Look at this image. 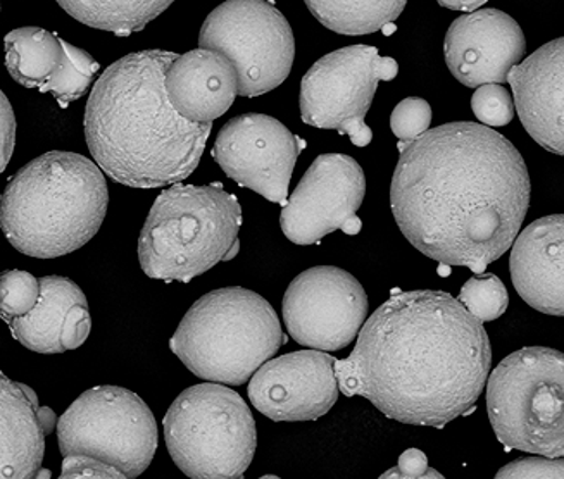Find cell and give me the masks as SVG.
I'll list each match as a JSON object with an SVG mask.
<instances>
[{"label": "cell", "instance_id": "obj_3", "mask_svg": "<svg viewBox=\"0 0 564 479\" xmlns=\"http://www.w3.org/2000/svg\"><path fill=\"white\" fill-rule=\"evenodd\" d=\"M175 57L167 51L128 54L100 75L88 97V149L121 185H175L199 166L213 124L183 119L167 100L164 75Z\"/></svg>", "mask_w": 564, "mask_h": 479}, {"label": "cell", "instance_id": "obj_11", "mask_svg": "<svg viewBox=\"0 0 564 479\" xmlns=\"http://www.w3.org/2000/svg\"><path fill=\"white\" fill-rule=\"evenodd\" d=\"M399 73L392 57L377 47L350 45L326 54L311 66L301 84V118L319 130L349 135L358 148L370 145L373 131L366 124L380 81Z\"/></svg>", "mask_w": 564, "mask_h": 479}, {"label": "cell", "instance_id": "obj_23", "mask_svg": "<svg viewBox=\"0 0 564 479\" xmlns=\"http://www.w3.org/2000/svg\"><path fill=\"white\" fill-rule=\"evenodd\" d=\"M173 2L175 0H57L75 20L118 36L145 29Z\"/></svg>", "mask_w": 564, "mask_h": 479}, {"label": "cell", "instance_id": "obj_16", "mask_svg": "<svg viewBox=\"0 0 564 479\" xmlns=\"http://www.w3.org/2000/svg\"><path fill=\"white\" fill-rule=\"evenodd\" d=\"M445 63L465 87L505 84L523 61L527 40L513 18L499 9H477L457 18L445 35Z\"/></svg>", "mask_w": 564, "mask_h": 479}, {"label": "cell", "instance_id": "obj_14", "mask_svg": "<svg viewBox=\"0 0 564 479\" xmlns=\"http://www.w3.org/2000/svg\"><path fill=\"white\" fill-rule=\"evenodd\" d=\"M304 149L306 142L279 119L249 112L221 128L213 157L240 186L285 206L292 173Z\"/></svg>", "mask_w": 564, "mask_h": 479}, {"label": "cell", "instance_id": "obj_4", "mask_svg": "<svg viewBox=\"0 0 564 479\" xmlns=\"http://www.w3.org/2000/svg\"><path fill=\"white\" fill-rule=\"evenodd\" d=\"M108 204V183L97 164L73 152H47L9 179L0 197V228L21 254L61 258L96 237Z\"/></svg>", "mask_w": 564, "mask_h": 479}, {"label": "cell", "instance_id": "obj_35", "mask_svg": "<svg viewBox=\"0 0 564 479\" xmlns=\"http://www.w3.org/2000/svg\"><path fill=\"white\" fill-rule=\"evenodd\" d=\"M442 8L451 11L474 12L480 9L487 0H437Z\"/></svg>", "mask_w": 564, "mask_h": 479}, {"label": "cell", "instance_id": "obj_22", "mask_svg": "<svg viewBox=\"0 0 564 479\" xmlns=\"http://www.w3.org/2000/svg\"><path fill=\"white\" fill-rule=\"evenodd\" d=\"M4 42L6 68L26 88H41L64 57L63 39L39 26L12 30Z\"/></svg>", "mask_w": 564, "mask_h": 479}, {"label": "cell", "instance_id": "obj_33", "mask_svg": "<svg viewBox=\"0 0 564 479\" xmlns=\"http://www.w3.org/2000/svg\"><path fill=\"white\" fill-rule=\"evenodd\" d=\"M383 479H426V478H444L441 472L430 468L429 459L425 454L417 448H410L402 454L395 468L382 475Z\"/></svg>", "mask_w": 564, "mask_h": 479}, {"label": "cell", "instance_id": "obj_19", "mask_svg": "<svg viewBox=\"0 0 564 479\" xmlns=\"http://www.w3.org/2000/svg\"><path fill=\"white\" fill-rule=\"evenodd\" d=\"M56 424L54 411L41 407L30 387L0 371V479L36 478Z\"/></svg>", "mask_w": 564, "mask_h": 479}, {"label": "cell", "instance_id": "obj_10", "mask_svg": "<svg viewBox=\"0 0 564 479\" xmlns=\"http://www.w3.org/2000/svg\"><path fill=\"white\" fill-rule=\"evenodd\" d=\"M199 45L230 61L239 96L251 99L280 87L295 57L291 24L267 0L223 2L204 21Z\"/></svg>", "mask_w": 564, "mask_h": 479}, {"label": "cell", "instance_id": "obj_26", "mask_svg": "<svg viewBox=\"0 0 564 479\" xmlns=\"http://www.w3.org/2000/svg\"><path fill=\"white\" fill-rule=\"evenodd\" d=\"M459 302L478 322H496L508 309L509 295L505 283L496 274L480 273L465 283Z\"/></svg>", "mask_w": 564, "mask_h": 479}, {"label": "cell", "instance_id": "obj_2", "mask_svg": "<svg viewBox=\"0 0 564 479\" xmlns=\"http://www.w3.org/2000/svg\"><path fill=\"white\" fill-rule=\"evenodd\" d=\"M490 362L489 335L462 302L416 290L368 317L335 374L344 395L365 396L390 420L444 428L475 407Z\"/></svg>", "mask_w": 564, "mask_h": 479}, {"label": "cell", "instance_id": "obj_32", "mask_svg": "<svg viewBox=\"0 0 564 479\" xmlns=\"http://www.w3.org/2000/svg\"><path fill=\"white\" fill-rule=\"evenodd\" d=\"M91 319L88 313L87 301L73 305L64 317L63 331H61V347L63 352L78 349L90 335Z\"/></svg>", "mask_w": 564, "mask_h": 479}, {"label": "cell", "instance_id": "obj_34", "mask_svg": "<svg viewBox=\"0 0 564 479\" xmlns=\"http://www.w3.org/2000/svg\"><path fill=\"white\" fill-rule=\"evenodd\" d=\"M17 142V118L4 91L0 90V173L8 167Z\"/></svg>", "mask_w": 564, "mask_h": 479}, {"label": "cell", "instance_id": "obj_30", "mask_svg": "<svg viewBox=\"0 0 564 479\" xmlns=\"http://www.w3.org/2000/svg\"><path fill=\"white\" fill-rule=\"evenodd\" d=\"M563 457H529V459L514 460L497 472V478L509 479H563Z\"/></svg>", "mask_w": 564, "mask_h": 479}, {"label": "cell", "instance_id": "obj_8", "mask_svg": "<svg viewBox=\"0 0 564 479\" xmlns=\"http://www.w3.org/2000/svg\"><path fill=\"white\" fill-rule=\"evenodd\" d=\"M564 356L527 347L506 357L487 384L497 440L536 456H564Z\"/></svg>", "mask_w": 564, "mask_h": 479}, {"label": "cell", "instance_id": "obj_21", "mask_svg": "<svg viewBox=\"0 0 564 479\" xmlns=\"http://www.w3.org/2000/svg\"><path fill=\"white\" fill-rule=\"evenodd\" d=\"M41 283V297L29 314L8 323L12 337L23 347L39 353H63L61 331L64 317L73 305L87 301L80 286L68 277L45 276Z\"/></svg>", "mask_w": 564, "mask_h": 479}, {"label": "cell", "instance_id": "obj_6", "mask_svg": "<svg viewBox=\"0 0 564 479\" xmlns=\"http://www.w3.org/2000/svg\"><path fill=\"white\" fill-rule=\"evenodd\" d=\"M285 341L270 302L251 290L230 286L192 305L170 340V349L195 377L239 387Z\"/></svg>", "mask_w": 564, "mask_h": 479}, {"label": "cell", "instance_id": "obj_5", "mask_svg": "<svg viewBox=\"0 0 564 479\" xmlns=\"http://www.w3.org/2000/svg\"><path fill=\"white\" fill-rule=\"evenodd\" d=\"M242 207L221 185L175 183L155 198L139 240L152 280L188 283L239 254Z\"/></svg>", "mask_w": 564, "mask_h": 479}, {"label": "cell", "instance_id": "obj_12", "mask_svg": "<svg viewBox=\"0 0 564 479\" xmlns=\"http://www.w3.org/2000/svg\"><path fill=\"white\" fill-rule=\"evenodd\" d=\"M368 307V295L352 274L334 265H318L295 276L286 289L283 319L299 345L335 352L358 337Z\"/></svg>", "mask_w": 564, "mask_h": 479}, {"label": "cell", "instance_id": "obj_17", "mask_svg": "<svg viewBox=\"0 0 564 479\" xmlns=\"http://www.w3.org/2000/svg\"><path fill=\"white\" fill-rule=\"evenodd\" d=\"M564 40L556 39L509 69L506 81L529 135L545 151L564 154Z\"/></svg>", "mask_w": 564, "mask_h": 479}, {"label": "cell", "instance_id": "obj_15", "mask_svg": "<svg viewBox=\"0 0 564 479\" xmlns=\"http://www.w3.org/2000/svg\"><path fill=\"white\" fill-rule=\"evenodd\" d=\"M335 357L323 350H299L259 366L249 399L271 421H314L338 401Z\"/></svg>", "mask_w": 564, "mask_h": 479}, {"label": "cell", "instance_id": "obj_25", "mask_svg": "<svg viewBox=\"0 0 564 479\" xmlns=\"http://www.w3.org/2000/svg\"><path fill=\"white\" fill-rule=\"evenodd\" d=\"M64 57L59 68L52 73L51 78L39 90L51 91L61 108H68L69 104L82 99L91 81L99 73L100 66L84 48L64 42Z\"/></svg>", "mask_w": 564, "mask_h": 479}, {"label": "cell", "instance_id": "obj_31", "mask_svg": "<svg viewBox=\"0 0 564 479\" xmlns=\"http://www.w3.org/2000/svg\"><path fill=\"white\" fill-rule=\"evenodd\" d=\"M61 478L124 479V476L115 466L104 462L97 457L73 454V456L64 457Z\"/></svg>", "mask_w": 564, "mask_h": 479}, {"label": "cell", "instance_id": "obj_1", "mask_svg": "<svg viewBox=\"0 0 564 479\" xmlns=\"http://www.w3.org/2000/svg\"><path fill=\"white\" fill-rule=\"evenodd\" d=\"M398 148L390 204L402 235L441 265L484 273L511 249L529 213L532 186L518 149L471 121Z\"/></svg>", "mask_w": 564, "mask_h": 479}, {"label": "cell", "instance_id": "obj_27", "mask_svg": "<svg viewBox=\"0 0 564 479\" xmlns=\"http://www.w3.org/2000/svg\"><path fill=\"white\" fill-rule=\"evenodd\" d=\"M41 297V283L26 271L9 270L0 274V317L6 323L24 316Z\"/></svg>", "mask_w": 564, "mask_h": 479}, {"label": "cell", "instance_id": "obj_13", "mask_svg": "<svg viewBox=\"0 0 564 479\" xmlns=\"http://www.w3.org/2000/svg\"><path fill=\"white\" fill-rule=\"evenodd\" d=\"M365 194V171L358 161L344 154L319 155L283 206V233L297 246H313L337 230L354 237L361 231L356 213Z\"/></svg>", "mask_w": 564, "mask_h": 479}, {"label": "cell", "instance_id": "obj_29", "mask_svg": "<svg viewBox=\"0 0 564 479\" xmlns=\"http://www.w3.org/2000/svg\"><path fill=\"white\" fill-rule=\"evenodd\" d=\"M432 108L426 100L410 97L395 106L390 116V128L399 142L408 143L430 130Z\"/></svg>", "mask_w": 564, "mask_h": 479}, {"label": "cell", "instance_id": "obj_28", "mask_svg": "<svg viewBox=\"0 0 564 479\" xmlns=\"http://www.w3.org/2000/svg\"><path fill=\"white\" fill-rule=\"evenodd\" d=\"M471 108L484 127H506L514 118L513 97L499 84L477 87L471 99Z\"/></svg>", "mask_w": 564, "mask_h": 479}, {"label": "cell", "instance_id": "obj_24", "mask_svg": "<svg viewBox=\"0 0 564 479\" xmlns=\"http://www.w3.org/2000/svg\"><path fill=\"white\" fill-rule=\"evenodd\" d=\"M323 26L340 35L380 32L401 17L408 0H304Z\"/></svg>", "mask_w": 564, "mask_h": 479}, {"label": "cell", "instance_id": "obj_20", "mask_svg": "<svg viewBox=\"0 0 564 479\" xmlns=\"http://www.w3.org/2000/svg\"><path fill=\"white\" fill-rule=\"evenodd\" d=\"M164 88L172 108L192 123H213L239 96L230 61L209 48L176 54L164 75Z\"/></svg>", "mask_w": 564, "mask_h": 479}, {"label": "cell", "instance_id": "obj_9", "mask_svg": "<svg viewBox=\"0 0 564 479\" xmlns=\"http://www.w3.org/2000/svg\"><path fill=\"white\" fill-rule=\"evenodd\" d=\"M61 454L97 457L124 478H137L158 450V424L148 404L121 387L82 393L57 423Z\"/></svg>", "mask_w": 564, "mask_h": 479}, {"label": "cell", "instance_id": "obj_7", "mask_svg": "<svg viewBox=\"0 0 564 479\" xmlns=\"http://www.w3.org/2000/svg\"><path fill=\"white\" fill-rule=\"evenodd\" d=\"M163 424L170 456L188 478H242L254 459L251 409L221 384H195L180 393Z\"/></svg>", "mask_w": 564, "mask_h": 479}, {"label": "cell", "instance_id": "obj_18", "mask_svg": "<svg viewBox=\"0 0 564 479\" xmlns=\"http://www.w3.org/2000/svg\"><path fill=\"white\" fill-rule=\"evenodd\" d=\"M564 218L545 216L517 235L511 249V280L530 307L551 316L564 314Z\"/></svg>", "mask_w": 564, "mask_h": 479}]
</instances>
